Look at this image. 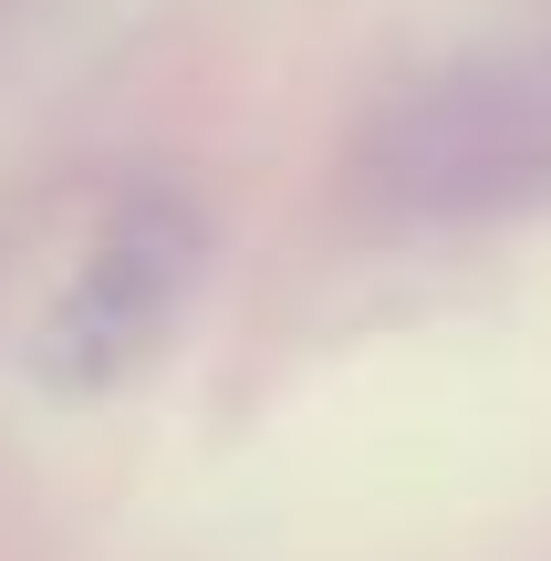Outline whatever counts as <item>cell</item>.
<instances>
[{
  "label": "cell",
  "mask_w": 551,
  "mask_h": 561,
  "mask_svg": "<svg viewBox=\"0 0 551 561\" xmlns=\"http://www.w3.org/2000/svg\"><path fill=\"white\" fill-rule=\"evenodd\" d=\"M177 291H187V219L136 208V219L94 250V271L73 280V301L53 312V364L73 385H104L125 354H146V333H157V312Z\"/></svg>",
  "instance_id": "1"
}]
</instances>
